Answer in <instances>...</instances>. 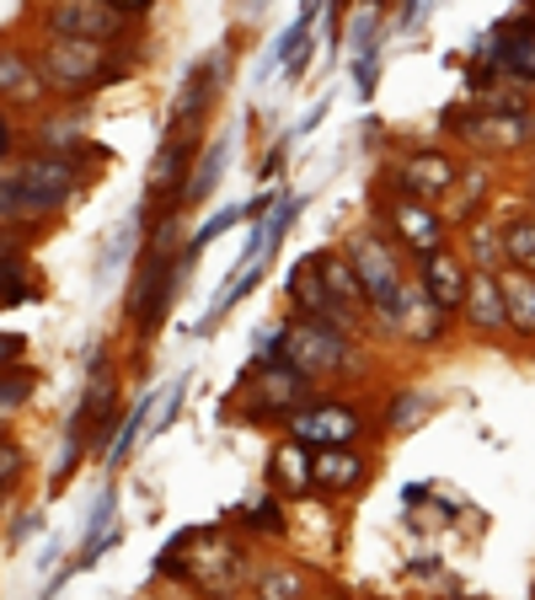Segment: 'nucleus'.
Returning <instances> with one entry per match:
<instances>
[{
	"mask_svg": "<svg viewBox=\"0 0 535 600\" xmlns=\"http://www.w3.org/2000/svg\"><path fill=\"white\" fill-rule=\"evenodd\" d=\"M0 440H6V419H0Z\"/></svg>",
	"mask_w": 535,
	"mask_h": 600,
	"instance_id": "obj_47",
	"label": "nucleus"
},
{
	"mask_svg": "<svg viewBox=\"0 0 535 600\" xmlns=\"http://www.w3.org/2000/svg\"><path fill=\"white\" fill-rule=\"evenodd\" d=\"M172 290H178L172 258H166V252H150L145 273H140V290H134V322L145 332L161 328V317H166V306H172Z\"/></svg>",
	"mask_w": 535,
	"mask_h": 600,
	"instance_id": "obj_6",
	"label": "nucleus"
},
{
	"mask_svg": "<svg viewBox=\"0 0 535 600\" xmlns=\"http://www.w3.org/2000/svg\"><path fill=\"white\" fill-rule=\"evenodd\" d=\"M428 413H434V397H428V391H402V397L391 402L386 423H391V429H413V423L428 419Z\"/></svg>",
	"mask_w": 535,
	"mask_h": 600,
	"instance_id": "obj_28",
	"label": "nucleus"
},
{
	"mask_svg": "<svg viewBox=\"0 0 535 600\" xmlns=\"http://www.w3.org/2000/svg\"><path fill=\"white\" fill-rule=\"evenodd\" d=\"M252 520H246V526H252V531H263V537H279V531H284V520H279V504H273V499H252Z\"/></svg>",
	"mask_w": 535,
	"mask_h": 600,
	"instance_id": "obj_34",
	"label": "nucleus"
},
{
	"mask_svg": "<svg viewBox=\"0 0 535 600\" xmlns=\"http://www.w3.org/2000/svg\"><path fill=\"white\" fill-rule=\"evenodd\" d=\"M493 43H498V64H504L508 76L535 81V11L531 6H525L519 22H504V28L493 32Z\"/></svg>",
	"mask_w": 535,
	"mask_h": 600,
	"instance_id": "obj_10",
	"label": "nucleus"
},
{
	"mask_svg": "<svg viewBox=\"0 0 535 600\" xmlns=\"http://www.w3.org/2000/svg\"><path fill=\"white\" fill-rule=\"evenodd\" d=\"M145 423H150V397H140V408L129 413V423H123V429H119V440L108 446V461H113V467H123V461H129V450L140 446V434H145Z\"/></svg>",
	"mask_w": 535,
	"mask_h": 600,
	"instance_id": "obj_26",
	"label": "nucleus"
},
{
	"mask_svg": "<svg viewBox=\"0 0 535 600\" xmlns=\"http://www.w3.org/2000/svg\"><path fill=\"white\" fill-rule=\"evenodd\" d=\"M182 391H188V376H178V381H172V397H166V408L155 413V434H161V429H172V419L182 413Z\"/></svg>",
	"mask_w": 535,
	"mask_h": 600,
	"instance_id": "obj_37",
	"label": "nucleus"
},
{
	"mask_svg": "<svg viewBox=\"0 0 535 600\" xmlns=\"http://www.w3.org/2000/svg\"><path fill=\"white\" fill-rule=\"evenodd\" d=\"M75 188H81V156H54V150H43L38 161H28L11 178V193L28 210H60Z\"/></svg>",
	"mask_w": 535,
	"mask_h": 600,
	"instance_id": "obj_1",
	"label": "nucleus"
},
{
	"mask_svg": "<svg viewBox=\"0 0 535 600\" xmlns=\"http://www.w3.org/2000/svg\"><path fill=\"white\" fill-rule=\"evenodd\" d=\"M22 467H28V456L11 446V440H0V482H17L22 478Z\"/></svg>",
	"mask_w": 535,
	"mask_h": 600,
	"instance_id": "obj_36",
	"label": "nucleus"
},
{
	"mask_svg": "<svg viewBox=\"0 0 535 600\" xmlns=\"http://www.w3.org/2000/svg\"><path fill=\"white\" fill-rule=\"evenodd\" d=\"M349 258H354L359 279H364V296H370V306L386 317L391 328H396V317H402V273H396V258H391L386 247L375 237H359L354 247H349Z\"/></svg>",
	"mask_w": 535,
	"mask_h": 600,
	"instance_id": "obj_3",
	"label": "nucleus"
},
{
	"mask_svg": "<svg viewBox=\"0 0 535 600\" xmlns=\"http://www.w3.org/2000/svg\"><path fill=\"white\" fill-rule=\"evenodd\" d=\"M396 231L413 241L417 252H434V247L445 241V220L428 210V204H413V199H407V204H396Z\"/></svg>",
	"mask_w": 535,
	"mask_h": 600,
	"instance_id": "obj_17",
	"label": "nucleus"
},
{
	"mask_svg": "<svg viewBox=\"0 0 535 600\" xmlns=\"http://www.w3.org/2000/svg\"><path fill=\"white\" fill-rule=\"evenodd\" d=\"M295 214H300V199H284V204H279V210H273V214H268V220H263L268 252H273V247L284 241V231H290V220H295Z\"/></svg>",
	"mask_w": 535,
	"mask_h": 600,
	"instance_id": "obj_32",
	"label": "nucleus"
},
{
	"mask_svg": "<svg viewBox=\"0 0 535 600\" xmlns=\"http://www.w3.org/2000/svg\"><path fill=\"white\" fill-rule=\"evenodd\" d=\"M322 263V279H327V290H332V300L343 306V311H354L359 300H370L364 296V279H359V269H354V258L343 263V258H316Z\"/></svg>",
	"mask_w": 535,
	"mask_h": 600,
	"instance_id": "obj_22",
	"label": "nucleus"
},
{
	"mask_svg": "<svg viewBox=\"0 0 535 600\" xmlns=\"http://www.w3.org/2000/svg\"><path fill=\"white\" fill-rule=\"evenodd\" d=\"M504 263L535 273V220H519V226L504 231Z\"/></svg>",
	"mask_w": 535,
	"mask_h": 600,
	"instance_id": "obj_25",
	"label": "nucleus"
},
{
	"mask_svg": "<svg viewBox=\"0 0 535 600\" xmlns=\"http://www.w3.org/2000/svg\"><path fill=\"white\" fill-rule=\"evenodd\" d=\"M343 6H349V0H332V11H343Z\"/></svg>",
	"mask_w": 535,
	"mask_h": 600,
	"instance_id": "obj_46",
	"label": "nucleus"
},
{
	"mask_svg": "<svg viewBox=\"0 0 535 600\" xmlns=\"http://www.w3.org/2000/svg\"><path fill=\"white\" fill-rule=\"evenodd\" d=\"M113 504H119L113 493H102V499H97V514H91V526H87V541H81V552H75L70 563H64L60 579L91 569V563H97V558H102V552H108V547L119 541V526H113ZM60 579H54V584H60Z\"/></svg>",
	"mask_w": 535,
	"mask_h": 600,
	"instance_id": "obj_15",
	"label": "nucleus"
},
{
	"mask_svg": "<svg viewBox=\"0 0 535 600\" xmlns=\"http://www.w3.org/2000/svg\"><path fill=\"white\" fill-rule=\"evenodd\" d=\"M225 156H231V140H214V146L204 150V161H199V172H193V182L182 188V199H188V204H199V199H204L209 188L220 182V172H225Z\"/></svg>",
	"mask_w": 535,
	"mask_h": 600,
	"instance_id": "obj_23",
	"label": "nucleus"
},
{
	"mask_svg": "<svg viewBox=\"0 0 535 600\" xmlns=\"http://www.w3.org/2000/svg\"><path fill=\"white\" fill-rule=\"evenodd\" d=\"M455 167H450L445 156H413L407 167H402V178H396V188L402 193H413V199H440V193H450L455 188Z\"/></svg>",
	"mask_w": 535,
	"mask_h": 600,
	"instance_id": "obj_13",
	"label": "nucleus"
},
{
	"mask_svg": "<svg viewBox=\"0 0 535 600\" xmlns=\"http://www.w3.org/2000/svg\"><path fill=\"white\" fill-rule=\"evenodd\" d=\"M49 32L113 43L123 32V6H113V0H54L49 6Z\"/></svg>",
	"mask_w": 535,
	"mask_h": 600,
	"instance_id": "obj_5",
	"label": "nucleus"
},
{
	"mask_svg": "<svg viewBox=\"0 0 535 600\" xmlns=\"http://www.w3.org/2000/svg\"><path fill=\"white\" fill-rule=\"evenodd\" d=\"M188 150H193V140H182V134H172L166 146L155 150V161H150V204H155V199H166V188H178V182H182Z\"/></svg>",
	"mask_w": 535,
	"mask_h": 600,
	"instance_id": "obj_18",
	"label": "nucleus"
},
{
	"mask_svg": "<svg viewBox=\"0 0 535 600\" xmlns=\"http://www.w3.org/2000/svg\"><path fill=\"white\" fill-rule=\"evenodd\" d=\"M258 596H268V600L300 596V573H273V579H263V584H258Z\"/></svg>",
	"mask_w": 535,
	"mask_h": 600,
	"instance_id": "obj_38",
	"label": "nucleus"
},
{
	"mask_svg": "<svg viewBox=\"0 0 535 600\" xmlns=\"http://www.w3.org/2000/svg\"><path fill=\"white\" fill-rule=\"evenodd\" d=\"M354 81H359V91H364V97L375 91V43H370V49H359V60H354Z\"/></svg>",
	"mask_w": 535,
	"mask_h": 600,
	"instance_id": "obj_39",
	"label": "nucleus"
},
{
	"mask_svg": "<svg viewBox=\"0 0 535 600\" xmlns=\"http://www.w3.org/2000/svg\"><path fill=\"white\" fill-rule=\"evenodd\" d=\"M322 113H327V102H322V108H311V113H305V123H300L295 134H311V129H316V123H322Z\"/></svg>",
	"mask_w": 535,
	"mask_h": 600,
	"instance_id": "obj_41",
	"label": "nucleus"
},
{
	"mask_svg": "<svg viewBox=\"0 0 535 600\" xmlns=\"http://www.w3.org/2000/svg\"><path fill=\"white\" fill-rule=\"evenodd\" d=\"M316 478L327 482V488H354L359 478H364V467H359V456H343V450H332L316 461Z\"/></svg>",
	"mask_w": 535,
	"mask_h": 600,
	"instance_id": "obj_24",
	"label": "nucleus"
},
{
	"mask_svg": "<svg viewBox=\"0 0 535 600\" xmlns=\"http://www.w3.org/2000/svg\"><path fill=\"white\" fill-rule=\"evenodd\" d=\"M476 263H482V269H498V237H493V226H482V220H476Z\"/></svg>",
	"mask_w": 535,
	"mask_h": 600,
	"instance_id": "obj_35",
	"label": "nucleus"
},
{
	"mask_svg": "<svg viewBox=\"0 0 535 600\" xmlns=\"http://www.w3.org/2000/svg\"><path fill=\"white\" fill-rule=\"evenodd\" d=\"M0 156H11V123L0 119Z\"/></svg>",
	"mask_w": 535,
	"mask_h": 600,
	"instance_id": "obj_44",
	"label": "nucleus"
},
{
	"mask_svg": "<svg viewBox=\"0 0 535 600\" xmlns=\"http://www.w3.org/2000/svg\"><path fill=\"white\" fill-rule=\"evenodd\" d=\"M311 472H316V467L305 461V450H300V440H290V446H279V450H273V461H268V478L279 482L284 493H300V488L311 482Z\"/></svg>",
	"mask_w": 535,
	"mask_h": 600,
	"instance_id": "obj_21",
	"label": "nucleus"
},
{
	"mask_svg": "<svg viewBox=\"0 0 535 600\" xmlns=\"http://www.w3.org/2000/svg\"><path fill=\"white\" fill-rule=\"evenodd\" d=\"M290 296H295L300 311H305V317H316V322H332V328H349V322H354V311H343V306L332 300V290H327V279H322V263H316V258L295 263V273H290Z\"/></svg>",
	"mask_w": 535,
	"mask_h": 600,
	"instance_id": "obj_7",
	"label": "nucleus"
},
{
	"mask_svg": "<svg viewBox=\"0 0 535 600\" xmlns=\"http://www.w3.org/2000/svg\"><path fill=\"white\" fill-rule=\"evenodd\" d=\"M423 290L440 300L445 311H455L466 300V269H461V258H450L445 247L423 252Z\"/></svg>",
	"mask_w": 535,
	"mask_h": 600,
	"instance_id": "obj_12",
	"label": "nucleus"
},
{
	"mask_svg": "<svg viewBox=\"0 0 535 600\" xmlns=\"http://www.w3.org/2000/svg\"><path fill=\"white\" fill-rule=\"evenodd\" d=\"M0 97H11V102H38V97H43L38 70H32L17 49H0Z\"/></svg>",
	"mask_w": 535,
	"mask_h": 600,
	"instance_id": "obj_20",
	"label": "nucleus"
},
{
	"mask_svg": "<svg viewBox=\"0 0 535 600\" xmlns=\"http://www.w3.org/2000/svg\"><path fill=\"white\" fill-rule=\"evenodd\" d=\"M531 134H535V123L525 119V113H482V119L466 123V140H476V146H493V150L525 146Z\"/></svg>",
	"mask_w": 535,
	"mask_h": 600,
	"instance_id": "obj_16",
	"label": "nucleus"
},
{
	"mask_svg": "<svg viewBox=\"0 0 535 600\" xmlns=\"http://www.w3.org/2000/svg\"><path fill=\"white\" fill-rule=\"evenodd\" d=\"M140 220H145V214H134V220H123L119 231L108 237V252H102V273H119V258H123V247L134 241V226H140Z\"/></svg>",
	"mask_w": 535,
	"mask_h": 600,
	"instance_id": "obj_33",
	"label": "nucleus"
},
{
	"mask_svg": "<svg viewBox=\"0 0 535 600\" xmlns=\"http://www.w3.org/2000/svg\"><path fill=\"white\" fill-rule=\"evenodd\" d=\"M359 434V413L354 408H311V413H300L295 419V440L300 446H349Z\"/></svg>",
	"mask_w": 535,
	"mask_h": 600,
	"instance_id": "obj_9",
	"label": "nucleus"
},
{
	"mask_svg": "<svg viewBox=\"0 0 535 600\" xmlns=\"http://www.w3.org/2000/svg\"><path fill=\"white\" fill-rule=\"evenodd\" d=\"M17 354H22V338H17V332H0V364L17 360Z\"/></svg>",
	"mask_w": 535,
	"mask_h": 600,
	"instance_id": "obj_40",
	"label": "nucleus"
},
{
	"mask_svg": "<svg viewBox=\"0 0 535 600\" xmlns=\"http://www.w3.org/2000/svg\"><path fill=\"white\" fill-rule=\"evenodd\" d=\"M476 108H482V113H525V108H531V91L525 87H482L476 91Z\"/></svg>",
	"mask_w": 535,
	"mask_h": 600,
	"instance_id": "obj_27",
	"label": "nucleus"
},
{
	"mask_svg": "<svg viewBox=\"0 0 535 600\" xmlns=\"http://www.w3.org/2000/svg\"><path fill=\"white\" fill-rule=\"evenodd\" d=\"M11 488H17V482H0V504H6V493H11Z\"/></svg>",
	"mask_w": 535,
	"mask_h": 600,
	"instance_id": "obj_45",
	"label": "nucleus"
},
{
	"mask_svg": "<svg viewBox=\"0 0 535 600\" xmlns=\"http://www.w3.org/2000/svg\"><path fill=\"white\" fill-rule=\"evenodd\" d=\"M423 6H428V0H407V11H402V22H417V17H423Z\"/></svg>",
	"mask_w": 535,
	"mask_h": 600,
	"instance_id": "obj_43",
	"label": "nucleus"
},
{
	"mask_svg": "<svg viewBox=\"0 0 535 600\" xmlns=\"http://www.w3.org/2000/svg\"><path fill=\"white\" fill-rule=\"evenodd\" d=\"M32 397V370H17V376H0V413L22 408Z\"/></svg>",
	"mask_w": 535,
	"mask_h": 600,
	"instance_id": "obj_30",
	"label": "nucleus"
},
{
	"mask_svg": "<svg viewBox=\"0 0 535 600\" xmlns=\"http://www.w3.org/2000/svg\"><path fill=\"white\" fill-rule=\"evenodd\" d=\"M241 214H246V210H220V214H214V220H204V226H199V237L188 241V258H199V252H204V247H209V241H214V237H225V231L236 226Z\"/></svg>",
	"mask_w": 535,
	"mask_h": 600,
	"instance_id": "obj_29",
	"label": "nucleus"
},
{
	"mask_svg": "<svg viewBox=\"0 0 535 600\" xmlns=\"http://www.w3.org/2000/svg\"><path fill=\"white\" fill-rule=\"evenodd\" d=\"M0 300H32V284L22 279L17 258H0Z\"/></svg>",
	"mask_w": 535,
	"mask_h": 600,
	"instance_id": "obj_31",
	"label": "nucleus"
},
{
	"mask_svg": "<svg viewBox=\"0 0 535 600\" xmlns=\"http://www.w3.org/2000/svg\"><path fill=\"white\" fill-rule=\"evenodd\" d=\"M284 360L300 364L305 376H322V370H343L349 364V343L332 322L305 317L300 328H284Z\"/></svg>",
	"mask_w": 535,
	"mask_h": 600,
	"instance_id": "obj_4",
	"label": "nucleus"
},
{
	"mask_svg": "<svg viewBox=\"0 0 535 600\" xmlns=\"http://www.w3.org/2000/svg\"><path fill=\"white\" fill-rule=\"evenodd\" d=\"M43 76L60 81V87H97V81H113L119 70L108 64V49L97 38H64V32H54V43L43 49Z\"/></svg>",
	"mask_w": 535,
	"mask_h": 600,
	"instance_id": "obj_2",
	"label": "nucleus"
},
{
	"mask_svg": "<svg viewBox=\"0 0 535 600\" xmlns=\"http://www.w3.org/2000/svg\"><path fill=\"white\" fill-rule=\"evenodd\" d=\"M214 87H220V64H214V60L193 64V76L182 81L178 102H172V134H182V140H193V129L204 123L209 102H214Z\"/></svg>",
	"mask_w": 535,
	"mask_h": 600,
	"instance_id": "obj_8",
	"label": "nucleus"
},
{
	"mask_svg": "<svg viewBox=\"0 0 535 600\" xmlns=\"http://www.w3.org/2000/svg\"><path fill=\"white\" fill-rule=\"evenodd\" d=\"M32 526H38V514H22V520H17V526H11V541H22L32 531Z\"/></svg>",
	"mask_w": 535,
	"mask_h": 600,
	"instance_id": "obj_42",
	"label": "nucleus"
},
{
	"mask_svg": "<svg viewBox=\"0 0 535 600\" xmlns=\"http://www.w3.org/2000/svg\"><path fill=\"white\" fill-rule=\"evenodd\" d=\"M498 284H504L508 322H514L519 332H535V273L531 269H508Z\"/></svg>",
	"mask_w": 535,
	"mask_h": 600,
	"instance_id": "obj_19",
	"label": "nucleus"
},
{
	"mask_svg": "<svg viewBox=\"0 0 535 600\" xmlns=\"http://www.w3.org/2000/svg\"><path fill=\"white\" fill-rule=\"evenodd\" d=\"M300 391H305V370L290 360L263 364V381H258V419H273L284 408H295Z\"/></svg>",
	"mask_w": 535,
	"mask_h": 600,
	"instance_id": "obj_11",
	"label": "nucleus"
},
{
	"mask_svg": "<svg viewBox=\"0 0 535 600\" xmlns=\"http://www.w3.org/2000/svg\"><path fill=\"white\" fill-rule=\"evenodd\" d=\"M466 317H472L476 328H504L508 322V306H504V284H498V273L482 269L466 279Z\"/></svg>",
	"mask_w": 535,
	"mask_h": 600,
	"instance_id": "obj_14",
	"label": "nucleus"
}]
</instances>
